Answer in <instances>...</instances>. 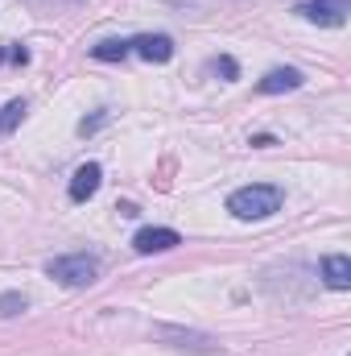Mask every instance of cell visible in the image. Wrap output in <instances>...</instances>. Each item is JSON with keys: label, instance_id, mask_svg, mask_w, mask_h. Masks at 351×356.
Listing matches in <instances>:
<instances>
[{"label": "cell", "instance_id": "7c38bea8", "mask_svg": "<svg viewBox=\"0 0 351 356\" xmlns=\"http://www.w3.org/2000/svg\"><path fill=\"white\" fill-rule=\"evenodd\" d=\"M207 71H211V75H219V79H228V83H232V79H240V63H236L232 54L211 58V63H207Z\"/></svg>", "mask_w": 351, "mask_h": 356}, {"label": "cell", "instance_id": "3957f363", "mask_svg": "<svg viewBox=\"0 0 351 356\" xmlns=\"http://www.w3.org/2000/svg\"><path fill=\"white\" fill-rule=\"evenodd\" d=\"M298 13L314 25H343L351 13V0H298Z\"/></svg>", "mask_w": 351, "mask_h": 356}, {"label": "cell", "instance_id": "4fadbf2b", "mask_svg": "<svg viewBox=\"0 0 351 356\" xmlns=\"http://www.w3.org/2000/svg\"><path fill=\"white\" fill-rule=\"evenodd\" d=\"M25 307H29V298H25L21 290H4V294H0V315H4V319H12V315H21Z\"/></svg>", "mask_w": 351, "mask_h": 356}, {"label": "cell", "instance_id": "5bb4252c", "mask_svg": "<svg viewBox=\"0 0 351 356\" xmlns=\"http://www.w3.org/2000/svg\"><path fill=\"white\" fill-rule=\"evenodd\" d=\"M103 120H108V112H95V116H91V120H79V133H83V137H87V133H95V129H99V124H103Z\"/></svg>", "mask_w": 351, "mask_h": 356}, {"label": "cell", "instance_id": "52a82bcc", "mask_svg": "<svg viewBox=\"0 0 351 356\" xmlns=\"http://www.w3.org/2000/svg\"><path fill=\"white\" fill-rule=\"evenodd\" d=\"M302 83H306V75L298 67H277V71H268L261 83H257V91L261 95H281V91H298Z\"/></svg>", "mask_w": 351, "mask_h": 356}, {"label": "cell", "instance_id": "8fae6325", "mask_svg": "<svg viewBox=\"0 0 351 356\" xmlns=\"http://www.w3.org/2000/svg\"><path fill=\"white\" fill-rule=\"evenodd\" d=\"M21 120H25V99H8L0 108V133H12Z\"/></svg>", "mask_w": 351, "mask_h": 356}, {"label": "cell", "instance_id": "6da1fadb", "mask_svg": "<svg viewBox=\"0 0 351 356\" xmlns=\"http://www.w3.org/2000/svg\"><path fill=\"white\" fill-rule=\"evenodd\" d=\"M281 203H285V191L273 182H252L228 195V211L236 220H268L273 211H281Z\"/></svg>", "mask_w": 351, "mask_h": 356}, {"label": "cell", "instance_id": "9c48e42d", "mask_svg": "<svg viewBox=\"0 0 351 356\" xmlns=\"http://www.w3.org/2000/svg\"><path fill=\"white\" fill-rule=\"evenodd\" d=\"M128 54H132V50H128L124 38H103V42L91 46V58H95V63H120V58H128Z\"/></svg>", "mask_w": 351, "mask_h": 356}, {"label": "cell", "instance_id": "277c9868", "mask_svg": "<svg viewBox=\"0 0 351 356\" xmlns=\"http://www.w3.org/2000/svg\"><path fill=\"white\" fill-rule=\"evenodd\" d=\"M128 50L141 54L145 63H170L174 58V38L170 33H141V38L128 42Z\"/></svg>", "mask_w": 351, "mask_h": 356}, {"label": "cell", "instance_id": "7a4b0ae2", "mask_svg": "<svg viewBox=\"0 0 351 356\" xmlns=\"http://www.w3.org/2000/svg\"><path fill=\"white\" fill-rule=\"evenodd\" d=\"M46 277H54V282L67 286V290H83V286H91V282L99 277V257H91V253L54 257V261H46Z\"/></svg>", "mask_w": 351, "mask_h": 356}, {"label": "cell", "instance_id": "30bf717a", "mask_svg": "<svg viewBox=\"0 0 351 356\" xmlns=\"http://www.w3.org/2000/svg\"><path fill=\"white\" fill-rule=\"evenodd\" d=\"M157 336H166V340H182L174 348H203V353H215L211 348V340L207 336H194V332H174V327H157Z\"/></svg>", "mask_w": 351, "mask_h": 356}, {"label": "cell", "instance_id": "8992f818", "mask_svg": "<svg viewBox=\"0 0 351 356\" xmlns=\"http://www.w3.org/2000/svg\"><path fill=\"white\" fill-rule=\"evenodd\" d=\"M99 182H103V166L99 162H83L79 170H75V178H71V203H87L91 195L99 191Z\"/></svg>", "mask_w": 351, "mask_h": 356}, {"label": "cell", "instance_id": "e0dca14e", "mask_svg": "<svg viewBox=\"0 0 351 356\" xmlns=\"http://www.w3.org/2000/svg\"><path fill=\"white\" fill-rule=\"evenodd\" d=\"M4 58H8V54H4V50H0V63H4Z\"/></svg>", "mask_w": 351, "mask_h": 356}, {"label": "cell", "instance_id": "ba28073f", "mask_svg": "<svg viewBox=\"0 0 351 356\" xmlns=\"http://www.w3.org/2000/svg\"><path fill=\"white\" fill-rule=\"evenodd\" d=\"M323 282H327L331 290H348L351 286V261L343 257V253L323 257Z\"/></svg>", "mask_w": 351, "mask_h": 356}, {"label": "cell", "instance_id": "2e32d148", "mask_svg": "<svg viewBox=\"0 0 351 356\" xmlns=\"http://www.w3.org/2000/svg\"><path fill=\"white\" fill-rule=\"evenodd\" d=\"M252 145H257V149H264V145H277V137H273V133H257V137H252Z\"/></svg>", "mask_w": 351, "mask_h": 356}, {"label": "cell", "instance_id": "5b68a950", "mask_svg": "<svg viewBox=\"0 0 351 356\" xmlns=\"http://www.w3.org/2000/svg\"><path fill=\"white\" fill-rule=\"evenodd\" d=\"M182 245V236H178L174 228H141L137 236H132V249L141 253V257H149V253H170Z\"/></svg>", "mask_w": 351, "mask_h": 356}, {"label": "cell", "instance_id": "9a60e30c", "mask_svg": "<svg viewBox=\"0 0 351 356\" xmlns=\"http://www.w3.org/2000/svg\"><path fill=\"white\" fill-rule=\"evenodd\" d=\"M8 58H12L17 67H25V63H29V50H25V46H12V50H8Z\"/></svg>", "mask_w": 351, "mask_h": 356}]
</instances>
